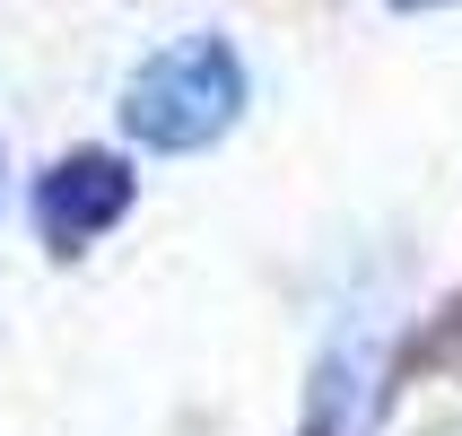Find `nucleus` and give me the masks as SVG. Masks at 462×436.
I'll return each instance as SVG.
<instances>
[{"instance_id": "f257e3e1", "label": "nucleus", "mask_w": 462, "mask_h": 436, "mask_svg": "<svg viewBox=\"0 0 462 436\" xmlns=\"http://www.w3.org/2000/svg\"><path fill=\"white\" fill-rule=\"evenodd\" d=\"M236 114H245V61L227 35H183V44L149 52L123 88V131L157 157H192L227 140Z\"/></svg>"}, {"instance_id": "f03ea898", "label": "nucleus", "mask_w": 462, "mask_h": 436, "mask_svg": "<svg viewBox=\"0 0 462 436\" xmlns=\"http://www.w3.org/2000/svg\"><path fill=\"white\" fill-rule=\"evenodd\" d=\"M131 209V175H123V157H105V149H79L61 157L44 183H35V227H44L52 254H79V245H97L114 218Z\"/></svg>"}, {"instance_id": "7ed1b4c3", "label": "nucleus", "mask_w": 462, "mask_h": 436, "mask_svg": "<svg viewBox=\"0 0 462 436\" xmlns=\"http://www.w3.org/2000/svg\"><path fill=\"white\" fill-rule=\"evenodd\" d=\"M402 9H437V0H402Z\"/></svg>"}]
</instances>
